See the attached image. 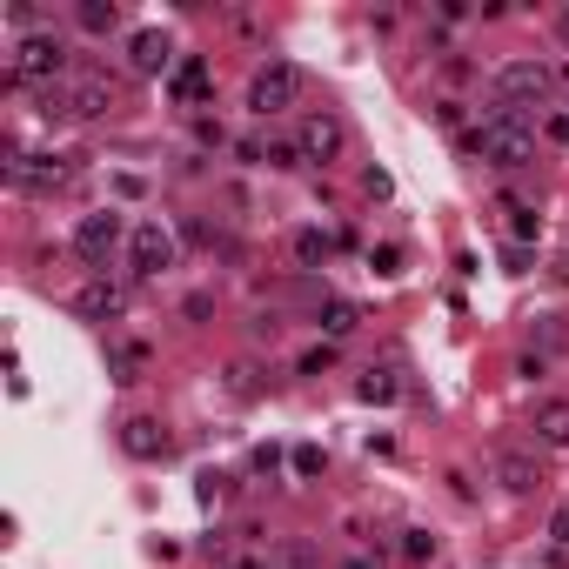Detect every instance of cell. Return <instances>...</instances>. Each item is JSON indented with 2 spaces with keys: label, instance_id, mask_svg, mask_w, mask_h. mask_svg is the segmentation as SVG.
Instances as JSON below:
<instances>
[{
  "label": "cell",
  "instance_id": "obj_22",
  "mask_svg": "<svg viewBox=\"0 0 569 569\" xmlns=\"http://www.w3.org/2000/svg\"><path fill=\"white\" fill-rule=\"evenodd\" d=\"M275 569H315V549L308 543H282L275 549Z\"/></svg>",
  "mask_w": 569,
  "mask_h": 569
},
{
  "label": "cell",
  "instance_id": "obj_18",
  "mask_svg": "<svg viewBox=\"0 0 569 569\" xmlns=\"http://www.w3.org/2000/svg\"><path fill=\"white\" fill-rule=\"evenodd\" d=\"M355 395H362V402H395V395H402V382H395L389 369H369L362 382H355Z\"/></svg>",
  "mask_w": 569,
  "mask_h": 569
},
{
  "label": "cell",
  "instance_id": "obj_3",
  "mask_svg": "<svg viewBox=\"0 0 569 569\" xmlns=\"http://www.w3.org/2000/svg\"><path fill=\"white\" fill-rule=\"evenodd\" d=\"M549 88H556V74H549L543 61H503L496 67V108L529 114V108H543L549 101Z\"/></svg>",
  "mask_w": 569,
  "mask_h": 569
},
{
  "label": "cell",
  "instance_id": "obj_23",
  "mask_svg": "<svg viewBox=\"0 0 569 569\" xmlns=\"http://www.w3.org/2000/svg\"><path fill=\"white\" fill-rule=\"evenodd\" d=\"M262 161H268V168H295V161H302V141H268Z\"/></svg>",
  "mask_w": 569,
  "mask_h": 569
},
{
  "label": "cell",
  "instance_id": "obj_2",
  "mask_svg": "<svg viewBox=\"0 0 569 569\" xmlns=\"http://www.w3.org/2000/svg\"><path fill=\"white\" fill-rule=\"evenodd\" d=\"M128 215H121V208H101V215H81L74 221V255H81V262L88 268H108L114 262V248H128Z\"/></svg>",
  "mask_w": 569,
  "mask_h": 569
},
{
  "label": "cell",
  "instance_id": "obj_27",
  "mask_svg": "<svg viewBox=\"0 0 569 569\" xmlns=\"http://www.w3.org/2000/svg\"><path fill=\"white\" fill-rule=\"evenodd\" d=\"M375 268L382 275H402V248H375Z\"/></svg>",
  "mask_w": 569,
  "mask_h": 569
},
{
  "label": "cell",
  "instance_id": "obj_12",
  "mask_svg": "<svg viewBox=\"0 0 569 569\" xmlns=\"http://www.w3.org/2000/svg\"><path fill=\"white\" fill-rule=\"evenodd\" d=\"M168 61H175V47H168V34H161V27L128 34V67H134V74H168Z\"/></svg>",
  "mask_w": 569,
  "mask_h": 569
},
{
  "label": "cell",
  "instance_id": "obj_14",
  "mask_svg": "<svg viewBox=\"0 0 569 569\" xmlns=\"http://www.w3.org/2000/svg\"><path fill=\"white\" fill-rule=\"evenodd\" d=\"M536 436H543L549 449H569V402L563 395H549L543 409H536Z\"/></svg>",
  "mask_w": 569,
  "mask_h": 569
},
{
  "label": "cell",
  "instance_id": "obj_13",
  "mask_svg": "<svg viewBox=\"0 0 569 569\" xmlns=\"http://www.w3.org/2000/svg\"><path fill=\"white\" fill-rule=\"evenodd\" d=\"M101 108H114V88L101 74H81V81H67V121H94Z\"/></svg>",
  "mask_w": 569,
  "mask_h": 569
},
{
  "label": "cell",
  "instance_id": "obj_21",
  "mask_svg": "<svg viewBox=\"0 0 569 569\" xmlns=\"http://www.w3.org/2000/svg\"><path fill=\"white\" fill-rule=\"evenodd\" d=\"M228 395H241V402L262 395V369H255V362H235V369H228Z\"/></svg>",
  "mask_w": 569,
  "mask_h": 569
},
{
  "label": "cell",
  "instance_id": "obj_4",
  "mask_svg": "<svg viewBox=\"0 0 569 569\" xmlns=\"http://www.w3.org/2000/svg\"><path fill=\"white\" fill-rule=\"evenodd\" d=\"M302 101V67L295 61H268V67H255V81H248V108L262 114H288Z\"/></svg>",
  "mask_w": 569,
  "mask_h": 569
},
{
  "label": "cell",
  "instance_id": "obj_26",
  "mask_svg": "<svg viewBox=\"0 0 569 569\" xmlns=\"http://www.w3.org/2000/svg\"><path fill=\"white\" fill-rule=\"evenodd\" d=\"M329 362H335V342H322V349H308V355H302V375H322Z\"/></svg>",
  "mask_w": 569,
  "mask_h": 569
},
{
  "label": "cell",
  "instance_id": "obj_17",
  "mask_svg": "<svg viewBox=\"0 0 569 569\" xmlns=\"http://www.w3.org/2000/svg\"><path fill=\"white\" fill-rule=\"evenodd\" d=\"M395 556H402V563H436V536H429V529H402V543H395Z\"/></svg>",
  "mask_w": 569,
  "mask_h": 569
},
{
  "label": "cell",
  "instance_id": "obj_5",
  "mask_svg": "<svg viewBox=\"0 0 569 569\" xmlns=\"http://www.w3.org/2000/svg\"><path fill=\"white\" fill-rule=\"evenodd\" d=\"M67 74V41L61 34H27L14 47V81H34V88H61Z\"/></svg>",
  "mask_w": 569,
  "mask_h": 569
},
{
  "label": "cell",
  "instance_id": "obj_30",
  "mask_svg": "<svg viewBox=\"0 0 569 569\" xmlns=\"http://www.w3.org/2000/svg\"><path fill=\"white\" fill-rule=\"evenodd\" d=\"M342 569H375V563H362V556H355V563H342Z\"/></svg>",
  "mask_w": 569,
  "mask_h": 569
},
{
  "label": "cell",
  "instance_id": "obj_9",
  "mask_svg": "<svg viewBox=\"0 0 569 569\" xmlns=\"http://www.w3.org/2000/svg\"><path fill=\"white\" fill-rule=\"evenodd\" d=\"M121 449H128L134 462H168L175 456V436H168L154 416H128L121 422Z\"/></svg>",
  "mask_w": 569,
  "mask_h": 569
},
{
  "label": "cell",
  "instance_id": "obj_7",
  "mask_svg": "<svg viewBox=\"0 0 569 569\" xmlns=\"http://www.w3.org/2000/svg\"><path fill=\"white\" fill-rule=\"evenodd\" d=\"M489 469L503 482V496H536V489H543V462L529 456V449H516V442H503V449L489 456Z\"/></svg>",
  "mask_w": 569,
  "mask_h": 569
},
{
  "label": "cell",
  "instance_id": "obj_11",
  "mask_svg": "<svg viewBox=\"0 0 569 569\" xmlns=\"http://www.w3.org/2000/svg\"><path fill=\"white\" fill-rule=\"evenodd\" d=\"M74 308H81L88 322H108V315H121V308H128V288L108 282V275H94V282L74 288Z\"/></svg>",
  "mask_w": 569,
  "mask_h": 569
},
{
  "label": "cell",
  "instance_id": "obj_8",
  "mask_svg": "<svg viewBox=\"0 0 569 569\" xmlns=\"http://www.w3.org/2000/svg\"><path fill=\"white\" fill-rule=\"evenodd\" d=\"M7 181L21 195H54L67 181V168H61V154H7Z\"/></svg>",
  "mask_w": 569,
  "mask_h": 569
},
{
  "label": "cell",
  "instance_id": "obj_15",
  "mask_svg": "<svg viewBox=\"0 0 569 569\" xmlns=\"http://www.w3.org/2000/svg\"><path fill=\"white\" fill-rule=\"evenodd\" d=\"M74 21L88 27V34H114V27H121V7H114V0H81Z\"/></svg>",
  "mask_w": 569,
  "mask_h": 569
},
{
  "label": "cell",
  "instance_id": "obj_24",
  "mask_svg": "<svg viewBox=\"0 0 569 569\" xmlns=\"http://www.w3.org/2000/svg\"><path fill=\"white\" fill-rule=\"evenodd\" d=\"M536 228H543V221H536V208H523V201H516V208H509V235H516V241H536Z\"/></svg>",
  "mask_w": 569,
  "mask_h": 569
},
{
  "label": "cell",
  "instance_id": "obj_28",
  "mask_svg": "<svg viewBox=\"0 0 569 569\" xmlns=\"http://www.w3.org/2000/svg\"><path fill=\"white\" fill-rule=\"evenodd\" d=\"M549 536H556V549H569V509H556V516H549Z\"/></svg>",
  "mask_w": 569,
  "mask_h": 569
},
{
  "label": "cell",
  "instance_id": "obj_1",
  "mask_svg": "<svg viewBox=\"0 0 569 569\" xmlns=\"http://www.w3.org/2000/svg\"><path fill=\"white\" fill-rule=\"evenodd\" d=\"M469 148H476L489 168H529V161H536V121L516 114V108H489L482 128L469 134Z\"/></svg>",
  "mask_w": 569,
  "mask_h": 569
},
{
  "label": "cell",
  "instance_id": "obj_20",
  "mask_svg": "<svg viewBox=\"0 0 569 569\" xmlns=\"http://www.w3.org/2000/svg\"><path fill=\"white\" fill-rule=\"evenodd\" d=\"M329 248H335V241L322 235V228H302V235H295V262L315 268V262H329Z\"/></svg>",
  "mask_w": 569,
  "mask_h": 569
},
{
  "label": "cell",
  "instance_id": "obj_10",
  "mask_svg": "<svg viewBox=\"0 0 569 569\" xmlns=\"http://www.w3.org/2000/svg\"><path fill=\"white\" fill-rule=\"evenodd\" d=\"M342 141H349V128H342V114H308L302 121V154L308 161H335V154H342Z\"/></svg>",
  "mask_w": 569,
  "mask_h": 569
},
{
  "label": "cell",
  "instance_id": "obj_16",
  "mask_svg": "<svg viewBox=\"0 0 569 569\" xmlns=\"http://www.w3.org/2000/svg\"><path fill=\"white\" fill-rule=\"evenodd\" d=\"M355 322H362V315H355V302H329L322 315H315V329L329 335V342H342V335H355Z\"/></svg>",
  "mask_w": 569,
  "mask_h": 569
},
{
  "label": "cell",
  "instance_id": "obj_29",
  "mask_svg": "<svg viewBox=\"0 0 569 569\" xmlns=\"http://www.w3.org/2000/svg\"><path fill=\"white\" fill-rule=\"evenodd\" d=\"M556 34H563V47H569V7H563V14H556Z\"/></svg>",
  "mask_w": 569,
  "mask_h": 569
},
{
  "label": "cell",
  "instance_id": "obj_19",
  "mask_svg": "<svg viewBox=\"0 0 569 569\" xmlns=\"http://www.w3.org/2000/svg\"><path fill=\"white\" fill-rule=\"evenodd\" d=\"M175 94H181V101H201V94H208V67H201V61H181L175 67Z\"/></svg>",
  "mask_w": 569,
  "mask_h": 569
},
{
  "label": "cell",
  "instance_id": "obj_6",
  "mask_svg": "<svg viewBox=\"0 0 569 569\" xmlns=\"http://www.w3.org/2000/svg\"><path fill=\"white\" fill-rule=\"evenodd\" d=\"M175 255H181V235L168 221H134V235H128V268L134 275H161V268H175Z\"/></svg>",
  "mask_w": 569,
  "mask_h": 569
},
{
  "label": "cell",
  "instance_id": "obj_25",
  "mask_svg": "<svg viewBox=\"0 0 569 569\" xmlns=\"http://www.w3.org/2000/svg\"><path fill=\"white\" fill-rule=\"evenodd\" d=\"M288 469H295V476H322V449H315V442H302V449L288 456Z\"/></svg>",
  "mask_w": 569,
  "mask_h": 569
}]
</instances>
